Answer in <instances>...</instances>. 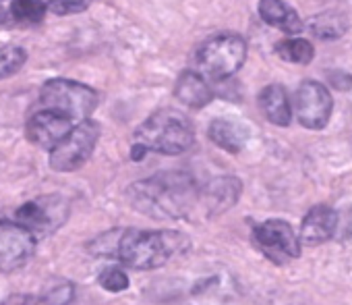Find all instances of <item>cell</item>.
<instances>
[{
    "mask_svg": "<svg viewBox=\"0 0 352 305\" xmlns=\"http://www.w3.org/2000/svg\"><path fill=\"white\" fill-rule=\"evenodd\" d=\"M48 5H44L42 0H13L9 15L17 23H42Z\"/></svg>",
    "mask_w": 352,
    "mask_h": 305,
    "instance_id": "cell-19",
    "label": "cell"
},
{
    "mask_svg": "<svg viewBox=\"0 0 352 305\" xmlns=\"http://www.w3.org/2000/svg\"><path fill=\"white\" fill-rule=\"evenodd\" d=\"M73 297V284L69 282H60L54 288H48L46 295L42 297L44 305H67Z\"/></svg>",
    "mask_w": 352,
    "mask_h": 305,
    "instance_id": "cell-24",
    "label": "cell"
},
{
    "mask_svg": "<svg viewBox=\"0 0 352 305\" xmlns=\"http://www.w3.org/2000/svg\"><path fill=\"white\" fill-rule=\"evenodd\" d=\"M126 198L137 212L157 220H168L187 216L199 196L189 175L160 173L151 179L133 183L126 189Z\"/></svg>",
    "mask_w": 352,
    "mask_h": 305,
    "instance_id": "cell-1",
    "label": "cell"
},
{
    "mask_svg": "<svg viewBox=\"0 0 352 305\" xmlns=\"http://www.w3.org/2000/svg\"><path fill=\"white\" fill-rule=\"evenodd\" d=\"M174 96L189 108H204L214 100V92L206 77L195 71H185L174 85Z\"/></svg>",
    "mask_w": 352,
    "mask_h": 305,
    "instance_id": "cell-14",
    "label": "cell"
},
{
    "mask_svg": "<svg viewBox=\"0 0 352 305\" xmlns=\"http://www.w3.org/2000/svg\"><path fill=\"white\" fill-rule=\"evenodd\" d=\"M195 131L191 120L172 108H162L153 112L149 118H145L139 129L133 135V149L131 158L135 162L143 160L147 151H155V154H183L193 145Z\"/></svg>",
    "mask_w": 352,
    "mask_h": 305,
    "instance_id": "cell-2",
    "label": "cell"
},
{
    "mask_svg": "<svg viewBox=\"0 0 352 305\" xmlns=\"http://www.w3.org/2000/svg\"><path fill=\"white\" fill-rule=\"evenodd\" d=\"M259 17L278 30H284L286 34H298L302 30L300 17L290 9L284 0H259Z\"/></svg>",
    "mask_w": 352,
    "mask_h": 305,
    "instance_id": "cell-17",
    "label": "cell"
},
{
    "mask_svg": "<svg viewBox=\"0 0 352 305\" xmlns=\"http://www.w3.org/2000/svg\"><path fill=\"white\" fill-rule=\"evenodd\" d=\"M77 125L73 123V120H69V118H65V116H60V114H56V112H52V110H40V112H36L30 120H28V125H25V135H28V139L34 143V145H38V147H42V149H54L73 129H75Z\"/></svg>",
    "mask_w": 352,
    "mask_h": 305,
    "instance_id": "cell-11",
    "label": "cell"
},
{
    "mask_svg": "<svg viewBox=\"0 0 352 305\" xmlns=\"http://www.w3.org/2000/svg\"><path fill=\"white\" fill-rule=\"evenodd\" d=\"M338 214L329 206H315L307 212L300 224V241L307 245H319L331 239L336 233Z\"/></svg>",
    "mask_w": 352,
    "mask_h": 305,
    "instance_id": "cell-13",
    "label": "cell"
},
{
    "mask_svg": "<svg viewBox=\"0 0 352 305\" xmlns=\"http://www.w3.org/2000/svg\"><path fill=\"white\" fill-rule=\"evenodd\" d=\"M48 9L54 13V15H77V13H83L89 9L91 0H48Z\"/></svg>",
    "mask_w": 352,
    "mask_h": 305,
    "instance_id": "cell-22",
    "label": "cell"
},
{
    "mask_svg": "<svg viewBox=\"0 0 352 305\" xmlns=\"http://www.w3.org/2000/svg\"><path fill=\"white\" fill-rule=\"evenodd\" d=\"M247 137H249V131L243 123H236L230 118H216L210 125V139L222 149L230 151V154H236V151L245 147Z\"/></svg>",
    "mask_w": 352,
    "mask_h": 305,
    "instance_id": "cell-16",
    "label": "cell"
},
{
    "mask_svg": "<svg viewBox=\"0 0 352 305\" xmlns=\"http://www.w3.org/2000/svg\"><path fill=\"white\" fill-rule=\"evenodd\" d=\"M255 243L276 262L294 260L300 255V237L284 220H267L255 227Z\"/></svg>",
    "mask_w": 352,
    "mask_h": 305,
    "instance_id": "cell-9",
    "label": "cell"
},
{
    "mask_svg": "<svg viewBox=\"0 0 352 305\" xmlns=\"http://www.w3.org/2000/svg\"><path fill=\"white\" fill-rule=\"evenodd\" d=\"M69 216V206L60 198H44L36 202H28L17 210V222L30 229L32 233H52Z\"/></svg>",
    "mask_w": 352,
    "mask_h": 305,
    "instance_id": "cell-10",
    "label": "cell"
},
{
    "mask_svg": "<svg viewBox=\"0 0 352 305\" xmlns=\"http://www.w3.org/2000/svg\"><path fill=\"white\" fill-rule=\"evenodd\" d=\"M40 100L46 110L73 120L75 125L87 120L100 102L96 90L71 79H48L42 85Z\"/></svg>",
    "mask_w": 352,
    "mask_h": 305,
    "instance_id": "cell-4",
    "label": "cell"
},
{
    "mask_svg": "<svg viewBox=\"0 0 352 305\" xmlns=\"http://www.w3.org/2000/svg\"><path fill=\"white\" fill-rule=\"evenodd\" d=\"M259 108L263 112V116L278 125V127H288L290 118H292V108L288 102V96L284 92V87L280 85H267L265 90H261L259 94Z\"/></svg>",
    "mask_w": 352,
    "mask_h": 305,
    "instance_id": "cell-15",
    "label": "cell"
},
{
    "mask_svg": "<svg viewBox=\"0 0 352 305\" xmlns=\"http://www.w3.org/2000/svg\"><path fill=\"white\" fill-rule=\"evenodd\" d=\"M100 139V125L91 118L79 123L52 151L50 167L56 173H73L81 169L94 154L96 143Z\"/></svg>",
    "mask_w": 352,
    "mask_h": 305,
    "instance_id": "cell-6",
    "label": "cell"
},
{
    "mask_svg": "<svg viewBox=\"0 0 352 305\" xmlns=\"http://www.w3.org/2000/svg\"><path fill=\"white\" fill-rule=\"evenodd\" d=\"M245 59L247 42L236 34H222L199 48L197 69L210 81H224L243 67Z\"/></svg>",
    "mask_w": 352,
    "mask_h": 305,
    "instance_id": "cell-5",
    "label": "cell"
},
{
    "mask_svg": "<svg viewBox=\"0 0 352 305\" xmlns=\"http://www.w3.org/2000/svg\"><path fill=\"white\" fill-rule=\"evenodd\" d=\"M28 52L21 46H0V79H7L23 69Z\"/></svg>",
    "mask_w": 352,
    "mask_h": 305,
    "instance_id": "cell-21",
    "label": "cell"
},
{
    "mask_svg": "<svg viewBox=\"0 0 352 305\" xmlns=\"http://www.w3.org/2000/svg\"><path fill=\"white\" fill-rule=\"evenodd\" d=\"M36 251V237L19 222H0V272L23 268Z\"/></svg>",
    "mask_w": 352,
    "mask_h": 305,
    "instance_id": "cell-8",
    "label": "cell"
},
{
    "mask_svg": "<svg viewBox=\"0 0 352 305\" xmlns=\"http://www.w3.org/2000/svg\"><path fill=\"white\" fill-rule=\"evenodd\" d=\"M276 52L288 61V63H298V65H309L313 61L315 48L307 40H286L276 46Z\"/></svg>",
    "mask_w": 352,
    "mask_h": 305,
    "instance_id": "cell-20",
    "label": "cell"
},
{
    "mask_svg": "<svg viewBox=\"0 0 352 305\" xmlns=\"http://www.w3.org/2000/svg\"><path fill=\"white\" fill-rule=\"evenodd\" d=\"M296 118L307 129H323L329 123L333 100L329 90L319 81H305L300 83L294 96Z\"/></svg>",
    "mask_w": 352,
    "mask_h": 305,
    "instance_id": "cell-7",
    "label": "cell"
},
{
    "mask_svg": "<svg viewBox=\"0 0 352 305\" xmlns=\"http://www.w3.org/2000/svg\"><path fill=\"white\" fill-rule=\"evenodd\" d=\"M329 83L338 92H348L352 87V75H348L344 71H331L329 73Z\"/></svg>",
    "mask_w": 352,
    "mask_h": 305,
    "instance_id": "cell-25",
    "label": "cell"
},
{
    "mask_svg": "<svg viewBox=\"0 0 352 305\" xmlns=\"http://www.w3.org/2000/svg\"><path fill=\"white\" fill-rule=\"evenodd\" d=\"M11 19V15H9V11L3 7V5H0V25H5L7 21Z\"/></svg>",
    "mask_w": 352,
    "mask_h": 305,
    "instance_id": "cell-26",
    "label": "cell"
},
{
    "mask_svg": "<svg viewBox=\"0 0 352 305\" xmlns=\"http://www.w3.org/2000/svg\"><path fill=\"white\" fill-rule=\"evenodd\" d=\"M309 32L319 40H338L348 32V17L340 11H325L309 21Z\"/></svg>",
    "mask_w": 352,
    "mask_h": 305,
    "instance_id": "cell-18",
    "label": "cell"
},
{
    "mask_svg": "<svg viewBox=\"0 0 352 305\" xmlns=\"http://www.w3.org/2000/svg\"><path fill=\"white\" fill-rule=\"evenodd\" d=\"M241 196V181L234 177H220L210 181L204 191H199V202L204 204V210L208 216H218L232 208Z\"/></svg>",
    "mask_w": 352,
    "mask_h": 305,
    "instance_id": "cell-12",
    "label": "cell"
},
{
    "mask_svg": "<svg viewBox=\"0 0 352 305\" xmlns=\"http://www.w3.org/2000/svg\"><path fill=\"white\" fill-rule=\"evenodd\" d=\"M189 247V239L176 231H120L116 257L137 270H151L168 264Z\"/></svg>",
    "mask_w": 352,
    "mask_h": 305,
    "instance_id": "cell-3",
    "label": "cell"
},
{
    "mask_svg": "<svg viewBox=\"0 0 352 305\" xmlns=\"http://www.w3.org/2000/svg\"><path fill=\"white\" fill-rule=\"evenodd\" d=\"M100 284L110 293H120L129 286V276L118 268H108L100 274Z\"/></svg>",
    "mask_w": 352,
    "mask_h": 305,
    "instance_id": "cell-23",
    "label": "cell"
}]
</instances>
